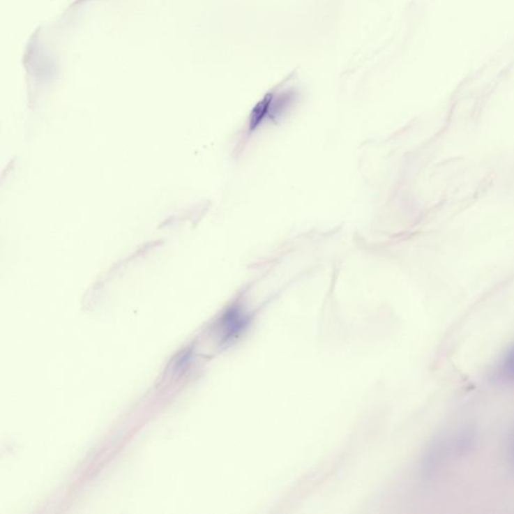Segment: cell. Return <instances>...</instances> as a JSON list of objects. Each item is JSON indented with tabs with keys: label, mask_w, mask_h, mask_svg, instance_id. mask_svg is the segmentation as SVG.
Instances as JSON below:
<instances>
[{
	"label": "cell",
	"mask_w": 514,
	"mask_h": 514,
	"mask_svg": "<svg viewBox=\"0 0 514 514\" xmlns=\"http://www.w3.org/2000/svg\"><path fill=\"white\" fill-rule=\"evenodd\" d=\"M513 458L514 459V441H513Z\"/></svg>",
	"instance_id": "277c9868"
},
{
	"label": "cell",
	"mask_w": 514,
	"mask_h": 514,
	"mask_svg": "<svg viewBox=\"0 0 514 514\" xmlns=\"http://www.w3.org/2000/svg\"><path fill=\"white\" fill-rule=\"evenodd\" d=\"M501 372L507 378H514V346L508 349L502 360Z\"/></svg>",
	"instance_id": "3957f363"
},
{
	"label": "cell",
	"mask_w": 514,
	"mask_h": 514,
	"mask_svg": "<svg viewBox=\"0 0 514 514\" xmlns=\"http://www.w3.org/2000/svg\"><path fill=\"white\" fill-rule=\"evenodd\" d=\"M292 96L289 93L280 95L278 100L274 99L273 93H267L264 100L258 103L257 106L251 114L250 125H249L250 129L255 130L260 122L266 118V116H273L280 113L292 102Z\"/></svg>",
	"instance_id": "6da1fadb"
},
{
	"label": "cell",
	"mask_w": 514,
	"mask_h": 514,
	"mask_svg": "<svg viewBox=\"0 0 514 514\" xmlns=\"http://www.w3.org/2000/svg\"><path fill=\"white\" fill-rule=\"evenodd\" d=\"M246 319L237 308H232L224 315L222 319L223 330L225 331L224 339H232L234 335H239L245 326Z\"/></svg>",
	"instance_id": "7a4b0ae2"
}]
</instances>
